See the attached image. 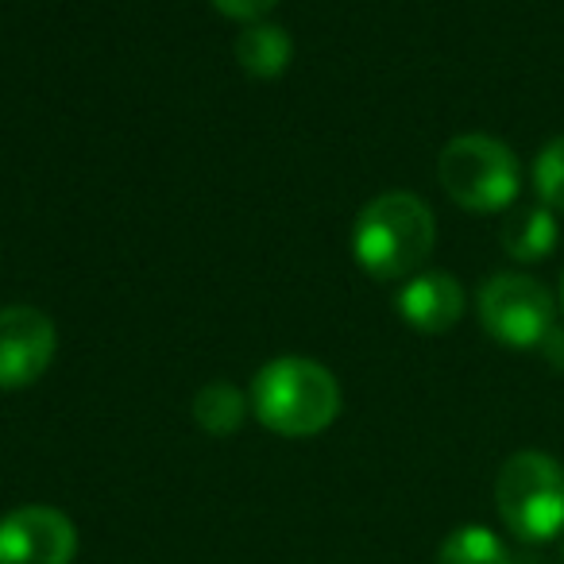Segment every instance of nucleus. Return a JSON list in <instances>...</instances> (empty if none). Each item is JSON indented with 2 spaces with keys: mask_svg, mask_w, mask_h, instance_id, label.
<instances>
[{
  "mask_svg": "<svg viewBox=\"0 0 564 564\" xmlns=\"http://www.w3.org/2000/svg\"><path fill=\"white\" fill-rule=\"evenodd\" d=\"M251 410L279 437H317L340 414V383L325 364L282 356L259 368L251 383Z\"/></svg>",
  "mask_w": 564,
  "mask_h": 564,
  "instance_id": "1",
  "label": "nucleus"
},
{
  "mask_svg": "<svg viewBox=\"0 0 564 564\" xmlns=\"http://www.w3.org/2000/svg\"><path fill=\"white\" fill-rule=\"evenodd\" d=\"M437 240L430 205L406 189H391L368 202L356 217L352 251L371 279H410L422 271Z\"/></svg>",
  "mask_w": 564,
  "mask_h": 564,
  "instance_id": "2",
  "label": "nucleus"
},
{
  "mask_svg": "<svg viewBox=\"0 0 564 564\" xmlns=\"http://www.w3.org/2000/svg\"><path fill=\"white\" fill-rule=\"evenodd\" d=\"M495 507L514 538H556L564 530V468L549 453H514L495 479Z\"/></svg>",
  "mask_w": 564,
  "mask_h": 564,
  "instance_id": "3",
  "label": "nucleus"
},
{
  "mask_svg": "<svg viewBox=\"0 0 564 564\" xmlns=\"http://www.w3.org/2000/svg\"><path fill=\"white\" fill-rule=\"evenodd\" d=\"M445 194L468 213H499L518 197V159L491 135H456L437 159Z\"/></svg>",
  "mask_w": 564,
  "mask_h": 564,
  "instance_id": "4",
  "label": "nucleus"
},
{
  "mask_svg": "<svg viewBox=\"0 0 564 564\" xmlns=\"http://www.w3.org/2000/svg\"><path fill=\"white\" fill-rule=\"evenodd\" d=\"M479 322L499 345L541 348L556 325V306L530 274H491L479 291Z\"/></svg>",
  "mask_w": 564,
  "mask_h": 564,
  "instance_id": "5",
  "label": "nucleus"
},
{
  "mask_svg": "<svg viewBox=\"0 0 564 564\" xmlns=\"http://www.w3.org/2000/svg\"><path fill=\"white\" fill-rule=\"evenodd\" d=\"M58 352V333L43 310H0V391L32 387Z\"/></svg>",
  "mask_w": 564,
  "mask_h": 564,
  "instance_id": "6",
  "label": "nucleus"
},
{
  "mask_svg": "<svg viewBox=\"0 0 564 564\" xmlns=\"http://www.w3.org/2000/svg\"><path fill=\"white\" fill-rule=\"evenodd\" d=\"M78 530L55 507H20L0 518V564H70Z\"/></svg>",
  "mask_w": 564,
  "mask_h": 564,
  "instance_id": "7",
  "label": "nucleus"
},
{
  "mask_svg": "<svg viewBox=\"0 0 564 564\" xmlns=\"http://www.w3.org/2000/svg\"><path fill=\"white\" fill-rule=\"evenodd\" d=\"M399 314L417 333H448L464 314V286L448 271H417L399 291Z\"/></svg>",
  "mask_w": 564,
  "mask_h": 564,
  "instance_id": "8",
  "label": "nucleus"
},
{
  "mask_svg": "<svg viewBox=\"0 0 564 564\" xmlns=\"http://www.w3.org/2000/svg\"><path fill=\"white\" fill-rule=\"evenodd\" d=\"M291 58H294V43L279 24L251 20V24H243V32L236 35V63L259 82L282 78L286 66H291Z\"/></svg>",
  "mask_w": 564,
  "mask_h": 564,
  "instance_id": "9",
  "label": "nucleus"
},
{
  "mask_svg": "<svg viewBox=\"0 0 564 564\" xmlns=\"http://www.w3.org/2000/svg\"><path fill=\"white\" fill-rule=\"evenodd\" d=\"M499 236L507 256L522 259V263H538V259H545L556 248L561 228H556V217L549 205H525V209H514L502 220Z\"/></svg>",
  "mask_w": 564,
  "mask_h": 564,
  "instance_id": "10",
  "label": "nucleus"
},
{
  "mask_svg": "<svg viewBox=\"0 0 564 564\" xmlns=\"http://www.w3.org/2000/svg\"><path fill=\"white\" fill-rule=\"evenodd\" d=\"M243 410H248L243 391L232 383H209L194 394V422L213 437H228V433L240 430Z\"/></svg>",
  "mask_w": 564,
  "mask_h": 564,
  "instance_id": "11",
  "label": "nucleus"
},
{
  "mask_svg": "<svg viewBox=\"0 0 564 564\" xmlns=\"http://www.w3.org/2000/svg\"><path fill=\"white\" fill-rule=\"evenodd\" d=\"M437 564H510V553L484 525H460L441 541Z\"/></svg>",
  "mask_w": 564,
  "mask_h": 564,
  "instance_id": "12",
  "label": "nucleus"
},
{
  "mask_svg": "<svg viewBox=\"0 0 564 564\" xmlns=\"http://www.w3.org/2000/svg\"><path fill=\"white\" fill-rule=\"evenodd\" d=\"M533 186L549 209L564 213V135L541 148L538 163H533Z\"/></svg>",
  "mask_w": 564,
  "mask_h": 564,
  "instance_id": "13",
  "label": "nucleus"
},
{
  "mask_svg": "<svg viewBox=\"0 0 564 564\" xmlns=\"http://www.w3.org/2000/svg\"><path fill=\"white\" fill-rule=\"evenodd\" d=\"M213 4H217V12H225L228 20L251 24V20H263L279 0H213Z\"/></svg>",
  "mask_w": 564,
  "mask_h": 564,
  "instance_id": "14",
  "label": "nucleus"
},
{
  "mask_svg": "<svg viewBox=\"0 0 564 564\" xmlns=\"http://www.w3.org/2000/svg\"><path fill=\"white\" fill-rule=\"evenodd\" d=\"M541 352H545V360L553 364V368H561V371H564V329H561V325H553V333L545 337Z\"/></svg>",
  "mask_w": 564,
  "mask_h": 564,
  "instance_id": "15",
  "label": "nucleus"
},
{
  "mask_svg": "<svg viewBox=\"0 0 564 564\" xmlns=\"http://www.w3.org/2000/svg\"><path fill=\"white\" fill-rule=\"evenodd\" d=\"M561 310H564V279H561Z\"/></svg>",
  "mask_w": 564,
  "mask_h": 564,
  "instance_id": "16",
  "label": "nucleus"
}]
</instances>
